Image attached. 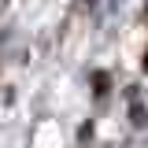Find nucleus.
Masks as SVG:
<instances>
[{
  "instance_id": "obj_1",
  "label": "nucleus",
  "mask_w": 148,
  "mask_h": 148,
  "mask_svg": "<svg viewBox=\"0 0 148 148\" xmlns=\"http://www.w3.org/2000/svg\"><path fill=\"white\" fill-rule=\"evenodd\" d=\"M145 71H148V48H145Z\"/></svg>"
}]
</instances>
